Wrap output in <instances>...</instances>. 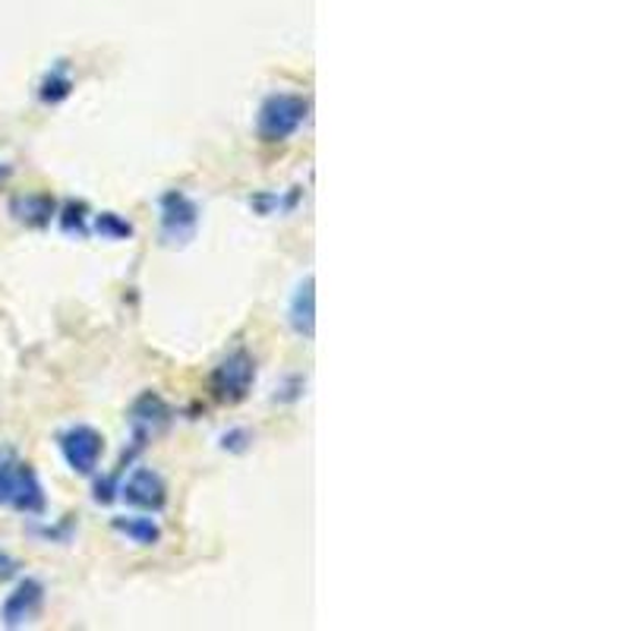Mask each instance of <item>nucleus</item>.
I'll use <instances>...</instances> for the list:
<instances>
[{
	"instance_id": "1",
	"label": "nucleus",
	"mask_w": 631,
	"mask_h": 631,
	"mask_svg": "<svg viewBox=\"0 0 631 631\" xmlns=\"http://www.w3.org/2000/svg\"><path fill=\"white\" fill-rule=\"evenodd\" d=\"M0 506H10L22 515H44L48 509V496L35 468L10 451L0 455Z\"/></svg>"
},
{
	"instance_id": "2",
	"label": "nucleus",
	"mask_w": 631,
	"mask_h": 631,
	"mask_svg": "<svg viewBox=\"0 0 631 631\" xmlns=\"http://www.w3.org/2000/svg\"><path fill=\"white\" fill-rule=\"evenodd\" d=\"M309 118V102L304 95H291V92H275L259 104L256 114V136L265 145H278L291 140Z\"/></svg>"
},
{
	"instance_id": "3",
	"label": "nucleus",
	"mask_w": 631,
	"mask_h": 631,
	"mask_svg": "<svg viewBox=\"0 0 631 631\" xmlns=\"http://www.w3.org/2000/svg\"><path fill=\"white\" fill-rule=\"evenodd\" d=\"M253 383H256V360L241 347V350L227 354L222 364L212 369L208 391L222 405H241L246 395H250Z\"/></svg>"
},
{
	"instance_id": "4",
	"label": "nucleus",
	"mask_w": 631,
	"mask_h": 631,
	"mask_svg": "<svg viewBox=\"0 0 631 631\" xmlns=\"http://www.w3.org/2000/svg\"><path fill=\"white\" fill-rule=\"evenodd\" d=\"M200 205L184 190H167L159 200V222H162V241L167 246H186L200 231Z\"/></svg>"
},
{
	"instance_id": "5",
	"label": "nucleus",
	"mask_w": 631,
	"mask_h": 631,
	"mask_svg": "<svg viewBox=\"0 0 631 631\" xmlns=\"http://www.w3.org/2000/svg\"><path fill=\"white\" fill-rule=\"evenodd\" d=\"M58 448H61L63 461L70 465V470L89 477V474H95L99 465H102L104 436L95 427L77 424V427H67L61 436H58Z\"/></svg>"
},
{
	"instance_id": "6",
	"label": "nucleus",
	"mask_w": 631,
	"mask_h": 631,
	"mask_svg": "<svg viewBox=\"0 0 631 631\" xmlns=\"http://www.w3.org/2000/svg\"><path fill=\"white\" fill-rule=\"evenodd\" d=\"M174 410L159 391H143L130 408V427H133V455H140L145 442L171 424Z\"/></svg>"
},
{
	"instance_id": "7",
	"label": "nucleus",
	"mask_w": 631,
	"mask_h": 631,
	"mask_svg": "<svg viewBox=\"0 0 631 631\" xmlns=\"http://www.w3.org/2000/svg\"><path fill=\"white\" fill-rule=\"evenodd\" d=\"M44 610V584L39 578H22L13 591L7 593L3 607H0V622L7 629H22L32 625Z\"/></svg>"
},
{
	"instance_id": "8",
	"label": "nucleus",
	"mask_w": 631,
	"mask_h": 631,
	"mask_svg": "<svg viewBox=\"0 0 631 631\" xmlns=\"http://www.w3.org/2000/svg\"><path fill=\"white\" fill-rule=\"evenodd\" d=\"M121 496L136 509L162 511L167 506V484L159 470L136 468L121 484Z\"/></svg>"
},
{
	"instance_id": "9",
	"label": "nucleus",
	"mask_w": 631,
	"mask_h": 631,
	"mask_svg": "<svg viewBox=\"0 0 631 631\" xmlns=\"http://www.w3.org/2000/svg\"><path fill=\"white\" fill-rule=\"evenodd\" d=\"M7 208H10L13 222L32 227V231H41L58 218V200L51 193H17Z\"/></svg>"
},
{
	"instance_id": "10",
	"label": "nucleus",
	"mask_w": 631,
	"mask_h": 631,
	"mask_svg": "<svg viewBox=\"0 0 631 631\" xmlns=\"http://www.w3.org/2000/svg\"><path fill=\"white\" fill-rule=\"evenodd\" d=\"M287 323L301 338L316 335V282H313V275H306L304 282L294 287L291 304H287Z\"/></svg>"
},
{
	"instance_id": "11",
	"label": "nucleus",
	"mask_w": 631,
	"mask_h": 631,
	"mask_svg": "<svg viewBox=\"0 0 631 631\" xmlns=\"http://www.w3.org/2000/svg\"><path fill=\"white\" fill-rule=\"evenodd\" d=\"M111 528L114 533H121L123 540L136 543V547H155L162 543V528L155 518H145V515H121V518H111Z\"/></svg>"
},
{
	"instance_id": "12",
	"label": "nucleus",
	"mask_w": 631,
	"mask_h": 631,
	"mask_svg": "<svg viewBox=\"0 0 631 631\" xmlns=\"http://www.w3.org/2000/svg\"><path fill=\"white\" fill-rule=\"evenodd\" d=\"M73 73H70V63L58 61L39 82V99L44 104H61L73 95Z\"/></svg>"
},
{
	"instance_id": "13",
	"label": "nucleus",
	"mask_w": 631,
	"mask_h": 631,
	"mask_svg": "<svg viewBox=\"0 0 631 631\" xmlns=\"http://www.w3.org/2000/svg\"><path fill=\"white\" fill-rule=\"evenodd\" d=\"M58 222H61L63 234H77V237L92 234V212L82 200L63 203V208H58Z\"/></svg>"
},
{
	"instance_id": "14",
	"label": "nucleus",
	"mask_w": 631,
	"mask_h": 631,
	"mask_svg": "<svg viewBox=\"0 0 631 631\" xmlns=\"http://www.w3.org/2000/svg\"><path fill=\"white\" fill-rule=\"evenodd\" d=\"M92 231L102 237V241H130L133 237V224L126 222L118 212H99L92 215Z\"/></svg>"
},
{
	"instance_id": "15",
	"label": "nucleus",
	"mask_w": 631,
	"mask_h": 631,
	"mask_svg": "<svg viewBox=\"0 0 631 631\" xmlns=\"http://www.w3.org/2000/svg\"><path fill=\"white\" fill-rule=\"evenodd\" d=\"M250 446H253V432H250V429H244V427L227 429V432H224V436H222V448H224V451L244 455V451Z\"/></svg>"
},
{
	"instance_id": "16",
	"label": "nucleus",
	"mask_w": 631,
	"mask_h": 631,
	"mask_svg": "<svg viewBox=\"0 0 631 631\" xmlns=\"http://www.w3.org/2000/svg\"><path fill=\"white\" fill-rule=\"evenodd\" d=\"M304 388H306L304 376H287L285 386L278 388V395H275V401H285V405L301 401V398H304Z\"/></svg>"
},
{
	"instance_id": "17",
	"label": "nucleus",
	"mask_w": 631,
	"mask_h": 631,
	"mask_svg": "<svg viewBox=\"0 0 631 631\" xmlns=\"http://www.w3.org/2000/svg\"><path fill=\"white\" fill-rule=\"evenodd\" d=\"M250 205L259 215H275V208H282V200H278V193H256V196H250Z\"/></svg>"
},
{
	"instance_id": "18",
	"label": "nucleus",
	"mask_w": 631,
	"mask_h": 631,
	"mask_svg": "<svg viewBox=\"0 0 631 631\" xmlns=\"http://www.w3.org/2000/svg\"><path fill=\"white\" fill-rule=\"evenodd\" d=\"M20 559L17 556H10L7 550H0V581H13L17 574H20Z\"/></svg>"
},
{
	"instance_id": "19",
	"label": "nucleus",
	"mask_w": 631,
	"mask_h": 631,
	"mask_svg": "<svg viewBox=\"0 0 631 631\" xmlns=\"http://www.w3.org/2000/svg\"><path fill=\"white\" fill-rule=\"evenodd\" d=\"M10 177H13V167H10V164H0V186L10 184Z\"/></svg>"
}]
</instances>
